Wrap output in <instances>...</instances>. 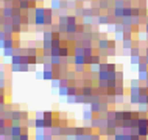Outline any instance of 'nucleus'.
Segmentation results:
<instances>
[{
  "label": "nucleus",
  "mask_w": 148,
  "mask_h": 140,
  "mask_svg": "<svg viewBox=\"0 0 148 140\" xmlns=\"http://www.w3.org/2000/svg\"><path fill=\"white\" fill-rule=\"evenodd\" d=\"M139 101H140V86L130 87V103L131 104H139Z\"/></svg>",
  "instance_id": "1"
},
{
  "label": "nucleus",
  "mask_w": 148,
  "mask_h": 140,
  "mask_svg": "<svg viewBox=\"0 0 148 140\" xmlns=\"http://www.w3.org/2000/svg\"><path fill=\"white\" fill-rule=\"evenodd\" d=\"M72 64L73 66H87L84 55H73L72 56Z\"/></svg>",
  "instance_id": "2"
},
{
  "label": "nucleus",
  "mask_w": 148,
  "mask_h": 140,
  "mask_svg": "<svg viewBox=\"0 0 148 140\" xmlns=\"http://www.w3.org/2000/svg\"><path fill=\"white\" fill-rule=\"evenodd\" d=\"M101 62V56L100 55H92V56H89V58H86V64H87V67L89 66H95V64H100Z\"/></svg>",
  "instance_id": "3"
},
{
  "label": "nucleus",
  "mask_w": 148,
  "mask_h": 140,
  "mask_svg": "<svg viewBox=\"0 0 148 140\" xmlns=\"http://www.w3.org/2000/svg\"><path fill=\"white\" fill-rule=\"evenodd\" d=\"M89 109L94 112L95 115H100V114H101V101H90Z\"/></svg>",
  "instance_id": "4"
},
{
  "label": "nucleus",
  "mask_w": 148,
  "mask_h": 140,
  "mask_svg": "<svg viewBox=\"0 0 148 140\" xmlns=\"http://www.w3.org/2000/svg\"><path fill=\"white\" fill-rule=\"evenodd\" d=\"M97 47H98V50H108L109 48V39H106V38H100L98 41H97Z\"/></svg>",
  "instance_id": "5"
},
{
  "label": "nucleus",
  "mask_w": 148,
  "mask_h": 140,
  "mask_svg": "<svg viewBox=\"0 0 148 140\" xmlns=\"http://www.w3.org/2000/svg\"><path fill=\"white\" fill-rule=\"evenodd\" d=\"M17 6L21 8V11H30L31 10V2L30 0H19Z\"/></svg>",
  "instance_id": "6"
},
{
  "label": "nucleus",
  "mask_w": 148,
  "mask_h": 140,
  "mask_svg": "<svg viewBox=\"0 0 148 140\" xmlns=\"http://www.w3.org/2000/svg\"><path fill=\"white\" fill-rule=\"evenodd\" d=\"M21 134H22V125H19V123H13V125H11V135L19 137Z\"/></svg>",
  "instance_id": "7"
},
{
  "label": "nucleus",
  "mask_w": 148,
  "mask_h": 140,
  "mask_svg": "<svg viewBox=\"0 0 148 140\" xmlns=\"http://www.w3.org/2000/svg\"><path fill=\"white\" fill-rule=\"evenodd\" d=\"M55 78V72L53 70H42V79L45 81H51Z\"/></svg>",
  "instance_id": "8"
},
{
  "label": "nucleus",
  "mask_w": 148,
  "mask_h": 140,
  "mask_svg": "<svg viewBox=\"0 0 148 140\" xmlns=\"http://www.w3.org/2000/svg\"><path fill=\"white\" fill-rule=\"evenodd\" d=\"M94 115H95V114H94L90 109H84V112H83V120H84V123H86V122L90 123V120L94 118Z\"/></svg>",
  "instance_id": "9"
},
{
  "label": "nucleus",
  "mask_w": 148,
  "mask_h": 140,
  "mask_svg": "<svg viewBox=\"0 0 148 140\" xmlns=\"http://www.w3.org/2000/svg\"><path fill=\"white\" fill-rule=\"evenodd\" d=\"M34 129H45L44 128V118L42 117H34Z\"/></svg>",
  "instance_id": "10"
},
{
  "label": "nucleus",
  "mask_w": 148,
  "mask_h": 140,
  "mask_svg": "<svg viewBox=\"0 0 148 140\" xmlns=\"http://www.w3.org/2000/svg\"><path fill=\"white\" fill-rule=\"evenodd\" d=\"M109 20H111V16L109 14H100L98 16V23H101V25L109 23Z\"/></svg>",
  "instance_id": "11"
},
{
  "label": "nucleus",
  "mask_w": 148,
  "mask_h": 140,
  "mask_svg": "<svg viewBox=\"0 0 148 140\" xmlns=\"http://www.w3.org/2000/svg\"><path fill=\"white\" fill-rule=\"evenodd\" d=\"M50 62L53 64L55 67H59V66H61V62H62V58H61V56H50Z\"/></svg>",
  "instance_id": "12"
},
{
  "label": "nucleus",
  "mask_w": 148,
  "mask_h": 140,
  "mask_svg": "<svg viewBox=\"0 0 148 140\" xmlns=\"http://www.w3.org/2000/svg\"><path fill=\"white\" fill-rule=\"evenodd\" d=\"M16 55V47L14 48H3V58H13Z\"/></svg>",
  "instance_id": "13"
},
{
  "label": "nucleus",
  "mask_w": 148,
  "mask_h": 140,
  "mask_svg": "<svg viewBox=\"0 0 148 140\" xmlns=\"http://www.w3.org/2000/svg\"><path fill=\"white\" fill-rule=\"evenodd\" d=\"M42 41H53V31H50V30H45V31H44Z\"/></svg>",
  "instance_id": "14"
},
{
  "label": "nucleus",
  "mask_w": 148,
  "mask_h": 140,
  "mask_svg": "<svg viewBox=\"0 0 148 140\" xmlns=\"http://www.w3.org/2000/svg\"><path fill=\"white\" fill-rule=\"evenodd\" d=\"M50 8L53 11H61V0H51V5H50Z\"/></svg>",
  "instance_id": "15"
},
{
  "label": "nucleus",
  "mask_w": 148,
  "mask_h": 140,
  "mask_svg": "<svg viewBox=\"0 0 148 140\" xmlns=\"http://www.w3.org/2000/svg\"><path fill=\"white\" fill-rule=\"evenodd\" d=\"M137 72H148V64L142 59V62L137 66Z\"/></svg>",
  "instance_id": "16"
},
{
  "label": "nucleus",
  "mask_w": 148,
  "mask_h": 140,
  "mask_svg": "<svg viewBox=\"0 0 148 140\" xmlns=\"http://www.w3.org/2000/svg\"><path fill=\"white\" fill-rule=\"evenodd\" d=\"M106 70H108V72H117V64H114V62H106Z\"/></svg>",
  "instance_id": "17"
},
{
  "label": "nucleus",
  "mask_w": 148,
  "mask_h": 140,
  "mask_svg": "<svg viewBox=\"0 0 148 140\" xmlns=\"http://www.w3.org/2000/svg\"><path fill=\"white\" fill-rule=\"evenodd\" d=\"M130 53H131V56H140V48L137 47V44H136L133 48L130 50Z\"/></svg>",
  "instance_id": "18"
},
{
  "label": "nucleus",
  "mask_w": 148,
  "mask_h": 140,
  "mask_svg": "<svg viewBox=\"0 0 148 140\" xmlns=\"http://www.w3.org/2000/svg\"><path fill=\"white\" fill-rule=\"evenodd\" d=\"M142 62V56H131V64L133 66H139Z\"/></svg>",
  "instance_id": "19"
},
{
  "label": "nucleus",
  "mask_w": 148,
  "mask_h": 140,
  "mask_svg": "<svg viewBox=\"0 0 148 140\" xmlns=\"http://www.w3.org/2000/svg\"><path fill=\"white\" fill-rule=\"evenodd\" d=\"M11 64H22V55H14L11 58Z\"/></svg>",
  "instance_id": "20"
},
{
  "label": "nucleus",
  "mask_w": 148,
  "mask_h": 140,
  "mask_svg": "<svg viewBox=\"0 0 148 140\" xmlns=\"http://www.w3.org/2000/svg\"><path fill=\"white\" fill-rule=\"evenodd\" d=\"M67 87H69V86H59L58 87V92H59L61 97H67Z\"/></svg>",
  "instance_id": "21"
},
{
  "label": "nucleus",
  "mask_w": 148,
  "mask_h": 140,
  "mask_svg": "<svg viewBox=\"0 0 148 140\" xmlns=\"http://www.w3.org/2000/svg\"><path fill=\"white\" fill-rule=\"evenodd\" d=\"M38 53H39V50L36 48V47H30V48H27V55H30V56H34Z\"/></svg>",
  "instance_id": "22"
},
{
  "label": "nucleus",
  "mask_w": 148,
  "mask_h": 140,
  "mask_svg": "<svg viewBox=\"0 0 148 140\" xmlns=\"http://www.w3.org/2000/svg\"><path fill=\"white\" fill-rule=\"evenodd\" d=\"M139 79L145 83L147 79H148V72H139Z\"/></svg>",
  "instance_id": "23"
},
{
  "label": "nucleus",
  "mask_w": 148,
  "mask_h": 140,
  "mask_svg": "<svg viewBox=\"0 0 148 140\" xmlns=\"http://www.w3.org/2000/svg\"><path fill=\"white\" fill-rule=\"evenodd\" d=\"M139 86H140V79H139V78L131 79V87H139Z\"/></svg>",
  "instance_id": "24"
},
{
  "label": "nucleus",
  "mask_w": 148,
  "mask_h": 140,
  "mask_svg": "<svg viewBox=\"0 0 148 140\" xmlns=\"http://www.w3.org/2000/svg\"><path fill=\"white\" fill-rule=\"evenodd\" d=\"M19 140H30V132H22L19 135Z\"/></svg>",
  "instance_id": "25"
},
{
  "label": "nucleus",
  "mask_w": 148,
  "mask_h": 140,
  "mask_svg": "<svg viewBox=\"0 0 148 140\" xmlns=\"http://www.w3.org/2000/svg\"><path fill=\"white\" fill-rule=\"evenodd\" d=\"M0 79H6V72L3 69H0Z\"/></svg>",
  "instance_id": "26"
},
{
  "label": "nucleus",
  "mask_w": 148,
  "mask_h": 140,
  "mask_svg": "<svg viewBox=\"0 0 148 140\" xmlns=\"http://www.w3.org/2000/svg\"><path fill=\"white\" fill-rule=\"evenodd\" d=\"M0 89H6V79H0Z\"/></svg>",
  "instance_id": "27"
},
{
  "label": "nucleus",
  "mask_w": 148,
  "mask_h": 140,
  "mask_svg": "<svg viewBox=\"0 0 148 140\" xmlns=\"http://www.w3.org/2000/svg\"><path fill=\"white\" fill-rule=\"evenodd\" d=\"M67 103H70V104L73 103L75 104V97H67Z\"/></svg>",
  "instance_id": "28"
},
{
  "label": "nucleus",
  "mask_w": 148,
  "mask_h": 140,
  "mask_svg": "<svg viewBox=\"0 0 148 140\" xmlns=\"http://www.w3.org/2000/svg\"><path fill=\"white\" fill-rule=\"evenodd\" d=\"M5 48V39H0V50Z\"/></svg>",
  "instance_id": "29"
},
{
  "label": "nucleus",
  "mask_w": 148,
  "mask_h": 140,
  "mask_svg": "<svg viewBox=\"0 0 148 140\" xmlns=\"http://www.w3.org/2000/svg\"><path fill=\"white\" fill-rule=\"evenodd\" d=\"M145 30H147V33H148V19H147V23H145Z\"/></svg>",
  "instance_id": "30"
},
{
  "label": "nucleus",
  "mask_w": 148,
  "mask_h": 140,
  "mask_svg": "<svg viewBox=\"0 0 148 140\" xmlns=\"http://www.w3.org/2000/svg\"><path fill=\"white\" fill-rule=\"evenodd\" d=\"M145 56H148V47H147V50H145Z\"/></svg>",
  "instance_id": "31"
},
{
  "label": "nucleus",
  "mask_w": 148,
  "mask_h": 140,
  "mask_svg": "<svg viewBox=\"0 0 148 140\" xmlns=\"http://www.w3.org/2000/svg\"><path fill=\"white\" fill-rule=\"evenodd\" d=\"M19 2V0H13V3H17Z\"/></svg>",
  "instance_id": "32"
},
{
  "label": "nucleus",
  "mask_w": 148,
  "mask_h": 140,
  "mask_svg": "<svg viewBox=\"0 0 148 140\" xmlns=\"http://www.w3.org/2000/svg\"><path fill=\"white\" fill-rule=\"evenodd\" d=\"M147 104H148V95H147Z\"/></svg>",
  "instance_id": "33"
},
{
  "label": "nucleus",
  "mask_w": 148,
  "mask_h": 140,
  "mask_svg": "<svg viewBox=\"0 0 148 140\" xmlns=\"http://www.w3.org/2000/svg\"><path fill=\"white\" fill-rule=\"evenodd\" d=\"M36 2H44V0H36Z\"/></svg>",
  "instance_id": "34"
}]
</instances>
